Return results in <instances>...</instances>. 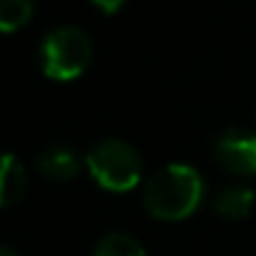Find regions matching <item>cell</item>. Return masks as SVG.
Returning <instances> with one entry per match:
<instances>
[{"label": "cell", "mask_w": 256, "mask_h": 256, "mask_svg": "<svg viewBox=\"0 0 256 256\" xmlns=\"http://www.w3.org/2000/svg\"><path fill=\"white\" fill-rule=\"evenodd\" d=\"M93 256H146V251H144L141 241L134 238L131 234L110 231L96 244Z\"/></svg>", "instance_id": "ba28073f"}, {"label": "cell", "mask_w": 256, "mask_h": 256, "mask_svg": "<svg viewBox=\"0 0 256 256\" xmlns=\"http://www.w3.org/2000/svg\"><path fill=\"white\" fill-rule=\"evenodd\" d=\"M254 201H256V196H254V191L248 186L228 184V186L216 191L214 208L221 216H226V218H246L251 214V208H254Z\"/></svg>", "instance_id": "5b68a950"}, {"label": "cell", "mask_w": 256, "mask_h": 256, "mask_svg": "<svg viewBox=\"0 0 256 256\" xmlns=\"http://www.w3.org/2000/svg\"><path fill=\"white\" fill-rule=\"evenodd\" d=\"M26 194V168L13 154H6L3 171H0V204L13 206Z\"/></svg>", "instance_id": "52a82bcc"}, {"label": "cell", "mask_w": 256, "mask_h": 256, "mask_svg": "<svg viewBox=\"0 0 256 256\" xmlns=\"http://www.w3.org/2000/svg\"><path fill=\"white\" fill-rule=\"evenodd\" d=\"M123 3H96V8H100V10H118Z\"/></svg>", "instance_id": "30bf717a"}, {"label": "cell", "mask_w": 256, "mask_h": 256, "mask_svg": "<svg viewBox=\"0 0 256 256\" xmlns=\"http://www.w3.org/2000/svg\"><path fill=\"white\" fill-rule=\"evenodd\" d=\"M33 16V3L28 0H6L3 6H0V28L6 33L26 26Z\"/></svg>", "instance_id": "9c48e42d"}, {"label": "cell", "mask_w": 256, "mask_h": 256, "mask_svg": "<svg viewBox=\"0 0 256 256\" xmlns=\"http://www.w3.org/2000/svg\"><path fill=\"white\" fill-rule=\"evenodd\" d=\"M93 56L90 38L76 26L53 28L40 43V66L43 73L53 80L78 78Z\"/></svg>", "instance_id": "3957f363"}, {"label": "cell", "mask_w": 256, "mask_h": 256, "mask_svg": "<svg viewBox=\"0 0 256 256\" xmlns=\"http://www.w3.org/2000/svg\"><path fill=\"white\" fill-rule=\"evenodd\" d=\"M86 166L93 181L108 191H131L144 171L138 151L120 138L98 141L86 154Z\"/></svg>", "instance_id": "7a4b0ae2"}, {"label": "cell", "mask_w": 256, "mask_h": 256, "mask_svg": "<svg viewBox=\"0 0 256 256\" xmlns=\"http://www.w3.org/2000/svg\"><path fill=\"white\" fill-rule=\"evenodd\" d=\"M204 201V178L188 164H168L144 186V206L154 218H188Z\"/></svg>", "instance_id": "6da1fadb"}, {"label": "cell", "mask_w": 256, "mask_h": 256, "mask_svg": "<svg viewBox=\"0 0 256 256\" xmlns=\"http://www.w3.org/2000/svg\"><path fill=\"white\" fill-rule=\"evenodd\" d=\"M214 156L234 176H256V134L231 128L216 138Z\"/></svg>", "instance_id": "277c9868"}, {"label": "cell", "mask_w": 256, "mask_h": 256, "mask_svg": "<svg viewBox=\"0 0 256 256\" xmlns=\"http://www.w3.org/2000/svg\"><path fill=\"white\" fill-rule=\"evenodd\" d=\"M0 256H20L16 248H10V246H3V248H0Z\"/></svg>", "instance_id": "8fae6325"}, {"label": "cell", "mask_w": 256, "mask_h": 256, "mask_svg": "<svg viewBox=\"0 0 256 256\" xmlns=\"http://www.w3.org/2000/svg\"><path fill=\"white\" fill-rule=\"evenodd\" d=\"M38 168L53 181H68L78 174V156L68 146H50L38 156Z\"/></svg>", "instance_id": "8992f818"}]
</instances>
